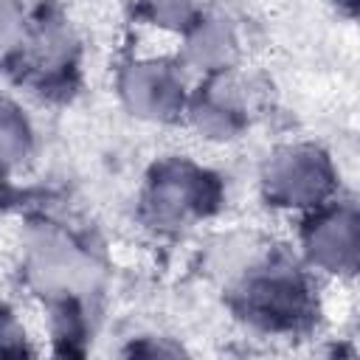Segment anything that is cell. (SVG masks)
Returning a JSON list of instances; mask_svg holds the SVG:
<instances>
[{
	"mask_svg": "<svg viewBox=\"0 0 360 360\" xmlns=\"http://www.w3.org/2000/svg\"><path fill=\"white\" fill-rule=\"evenodd\" d=\"M264 186L276 202L292 208L318 205L332 186V172L318 149L287 146L270 158L264 172Z\"/></svg>",
	"mask_w": 360,
	"mask_h": 360,
	"instance_id": "6da1fadb",
	"label": "cell"
},
{
	"mask_svg": "<svg viewBox=\"0 0 360 360\" xmlns=\"http://www.w3.org/2000/svg\"><path fill=\"white\" fill-rule=\"evenodd\" d=\"M31 276L48 292L73 295L93 284V264L70 242L45 236L31 250Z\"/></svg>",
	"mask_w": 360,
	"mask_h": 360,
	"instance_id": "7a4b0ae2",
	"label": "cell"
},
{
	"mask_svg": "<svg viewBox=\"0 0 360 360\" xmlns=\"http://www.w3.org/2000/svg\"><path fill=\"white\" fill-rule=\"evenodd\" d=\"M304 245L309 259L329 270V273H343L354 270L357 262V217L352 208H335L321 214L318 219L309 222L304 233Z\"/></svg>",
	"mask_w": 360,
	"mask_h": 360,
	"instance_id": "3957f363",
	"label": "cell"
},
{
	"mask_svg": "<svg viewBox=\"0 0 360 360\" xmlns=\"http://www.w3.org/2000/svg\"><path fill=\"white\" fill-rule=\"evenodd\" d=\"M124 98L138 115L163 118L180 107V82L160 62L132 65L124 76Z\"/></svg>",
	"mask_w": 360,
	"mask_h": 360,
	"instance_id": "277c9868",
	"label": "cell"
},
{
	"mask_svg": "<svg viewBox=\"0 0 360 360\" xmlns=\"http://www.w3.org/2000/svg\"><path fill=\"white\" fill-rule=\"evenodd\" d=\"M208 200L205 177L188 166H166L152 183V208L160 222H186Z\"/></svg>",
	"mask_w": 360,
	"mask_h": 360,
	"instance_id": "5b68a950",
	"label": "cell"
},
{
	"mask_svg": "<svg viewBox=\"0 0 360 360\" xmlns=\"http://www.w3.org/2000/svg\"><path fill=\"white\" fill-rule=\"evenodd\" d=\"M250 304L267 323H292L295 318H301L307 295L292 276H270L253 284Z\"/></svg>",
	"mask_w": 360,
	"mask_h": 360,
	"instance_id": "8992f818",
	"label": "cell"
},
{
	"mask_svg": "<svg viewBox=\"0 0 360 360\" xmlns=\"http://www.w3.org/2000/svg\"><path fill=\"white\" fill-rule=\"evenodd\" d=\"M231 37L225 28L219 25H200V31L191 37L188 42V53L197 65H205V68H217L222 62H228L231 56Z\"/></svg>",
	"mask_w": 360,
	"mask_h": 360,
	"instance_id": "52a82bcc",
	"label": "cell"
},
{
	"mask_svg": "<svg viewBox=\"0 0 360 360\" xmlns=\"http://www.w3.org/2000/svg\"><path fill=\"white\" fill-rule=\"evenodd\" d=\"M28 152V127L22 115L0 101V163H14Z\"/></svg>",
	"mask_w": 360,
	"mask_h": 360,
	"instance_id": "ba28073f",
	"label": "cell"
},
{
	"mask_svg": "<svg viewBox=\"0 0 360 360\" xmlns=\"http://www.w3.org/2000/svg\"><path fill=\"white\" fill-rule=\"evenodd\" d=\"M146 6L160 25H183L194 14V0H146Z\"/></svg>",
	"mask_w": 360,
	"mask_h": 360,
	"instance_id": "9c48e42d",
	"label": "cell"
},
{
	"mask_svg": "<svg viewBox=\"0 0 360 360\" xmlns=\"http://www.w3.org/2000/svg\"><path fill=\"white\" fill-rule=\"evenodd\" d=\"M22 31V17L14 0H0V48L11 45Z\"/></svg>",
	"mask_w": 360,
	"mask_h": 360,
	"instance_id": "30bf717a",
	"label": "cell"
}]
</instances>
